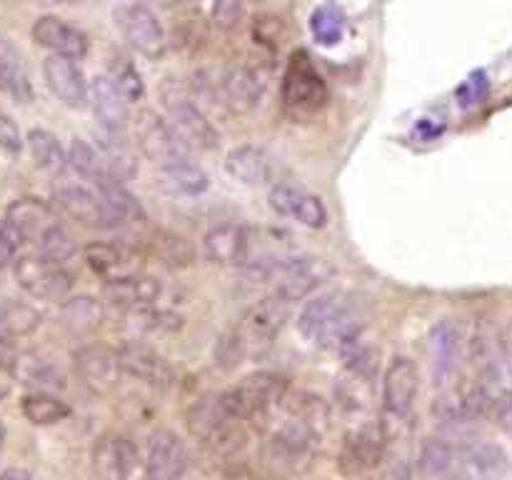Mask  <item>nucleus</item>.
<instances>
[{"label": "nucleus", "instance_id": "4d7b16f0", "mask_svg": "<svg viewBox=\"0 0 512 480\" xmlns=\"http://www.w3.org/2000/svg\"><path fill=\"white\" fill-rule=\"evenodd\" d=\"M3 445H5V430L3 425H0V453H3Z\"/></svg>", "mask_w": 512, "mask_h": 480}, {"label": "nucleus", "instance_id": "cd10ccee", "mask_svg": "<svg viewBox=\"0 0 512 480\" xmlns=\"http://www.w3.org/2000/svg\"><path fill=\"white\" fill-rule=\"evenodd\" d=\"M155 185L165 195H173V198H195V195H203L210 188V178L198 163H193L188 158L180 160V163L158 168Z\"/></svg>", "mask_w": 512, "mask_h": 480}, {"label": "nucleus", "instance_id": "5fc2aeb1", "mask_svg": "<svg viewBox=\"0 0 512 480\" xmlns=\"http://www.w3.org/2000/svg\"><path fill=\"white\" fill-rule=\"evenodd\" d=\"M10 378H13V375H8V373H3V370H0V403H3V400L8 398Z\"/></svg>", "mask_w": 512, "mask_h": 480}, {"label": "nucleus", "instance_id": "1a4fd4ad", "mask_svg": "<svg viewBox=\"0 0 512 480\" xmlns=\"http://www.w3.org/2000/svg\"><path fill=\"white\" fill-rule=\"evenodd\" d=\"M55 208L88 230L123 228L103 198L83 183H58L53 188Z\"/></svg>", "mask_w": 512, "mask_h": 480}, {"label": "nucleus", "instance_id": "6ab92c4d", "mask_svg": "<svg viewBox=\"0 0 512 480\" xmlns=\"http://www.w3.org/2000/svg\"><path fill=\"white\" fill-rule=\"evenodd\" d=\"M268 203L280 218H290L310 230H320L328 225V208L318 195L308 193L295 185H275L270 188Z\"/></svg>", "mask_w": 512, "mask_h": 480}, {"label": "nucleus", "instance_id": "bb28decb", "mask_svg": "<svg viewBox=\"0 0 512 480\" xmlns=\"http://www.w3.org/2000/svg\"><path fill=\"white\" fill-rule=\"evenodd\" d=\"M283 410L290 420L303 425L315 440H320L328 433L330 420H333V410H330L328 400H323L315 393H308V390H290L283 403Z\"/></svg>", "mask_w": 512, "mask_h": 480}, {"label": "nucleus", "instance_id": "79ce46f5", "mask_svg": "<svg viewBox=\"0 0 512 480\" xmlns=\"http://www.w3.org/2000/svg\"><path fill=\"white\" fill-rule=\"evenodd\" d=\"M310 33L315 43L333 48L345 38V15L335 5H320L310 15Z\"/></svg>", "mask_w": 512, "mask_h": 480}, {"label": "nucleus", "instance_id": "c03bdc74", "mask_svg": "<svg viewBox=\"0 0 512 480\" xmlns=\"http://www.w3.org/2000/svg\"><path fill=\"white\" fill-rule=\"evenodd\" d=\"M245 348H248V340H245L240 330H225L218 338V343H215V365L223 370L238 368L245 358Z\"/></svg>", "mask_w": 512, "mask_h": 480}, {"label": "nucleus", "instance_id": "6e6552de", "mask_svg": "<svg viewBox=\"0 0 512 480\" xmlns=\"http://www.w3.org/2000/svg\"><path fill=\"white\" fill-rule=\"evenodd\" d=\"M13 273L20 288L30 298L60 300L63 303V300H68L70 288H73V275L68 273V268L38 253L20 255L13 263Z\"/></svg>", "mask_w": 512, "mask_h": 480}, {"label": "nucleus", "instance_id": "f257e3e1", "mask_svg": "<svg viewBox=\"0 0 512 480\" xmlns=\"http://www.w3.org/2000/svg\"><path fill=\"white\" fill-rule=\"evenodd\" d=\"M245 270L258 283H273L275 293L283 295L290 303L313 295L335 275L333 263L315 255H278V258L250 260Z\"/></svg>", "mask_w": 512, "mask_h": 480}, {"label": "nucleus", "instance_id": "2eb2a0df", "mask_svg": "<svg viewBox=\"0 0 512 480\" xmlns=\"http://www.w3.org/2000/svg\"><path fill=\"white\" fill-rule=\"evenodd\" d=\"M43 78L50 93L70 110H83L90 105V83L83 68L75 60L48 55L43 63Z\"/></svg>", "mask_w": 512, "mask_h": 480}, {"label": "nucleus", "instance_id": "f03ea898", "mask_svg": "<svg viewBox=\"0 0 512 480\" xmlns=\"http://www.w3.org/2000/svg\"><path fill=\"white\" fill-rule=\"evenodd\" d=\"M358 325L355 298L345 290H325L305 300L298 313V330L308 343L320 348H338Z\"/></svg>", "mask_w": 512, "mask_h": 480}, {"label": "nucleus", "instance_id": "423d86ee", "mask_svg": "<svg viewBox=\"0 0 512 480\" xmlns=\"http://www.w3.org/2000/svg\"><path fill=\"white\" fill-rule=\"evenodd\" d=\"M113 23L125 43L148 60H160L168 50V35L158 15L143 3H118L113 8Z\"/></svg>", "mask_w": 512, "mask_h": 480}, {"label": "nucleus", "instance_id": "20e7f679", "mask_svg": "<svg viewBox=\"0 0 512 480\" xmlns=\"http://www.w3.org/2000/svg\"><path fill=\"white\" fill-rule=\"evenodd\" d=\"M160 103H163L168 123L178 133L188 148L195 150H215L220 145V133L215 125L210 123L208 115L203 113L198 103H195L193 93L185 83L178 78H165L160 85Z\"/></svg>", "mask_w": 512, "mask_h": 480}, {"label": "nucleus", "instance_id": "b1692460", "mask_svg": "<svg viewBox=\"0 0 512 480\" xmlns=\"http://www.w3.org/2000/svg\"><path fill=\"white\" fill-rule=\"evenodd\" d=\"M425 350H428V363L435 375V383H445L455 373L460 355L465 350V340L460 335L458 325L453 320H440L438 325H433Z\"/></svg>", "mask_w": 512, "mask_h": 480}, {"label": "nucleus", "instance_id": "a211bd4d", "mask_svg": "<svg viewBox=\"0 0 512 480\" xmlns=\"http://www.w3.org/2000/svg\"><path fill=\"white\" fill-rule=\"evenodd\" d=\"M30 35L40 48L50 50V55H58V58L83 60L90 50L88 35L58 15H40Z\"/></svg>", "mask_w": 512, "mask_h": 480}, {"label": "nucleus", "instance_id": "3c124183", "mask_svg": "<svg viewBox=\"0 0 512 480\" xmlns=\"http://www.w3.org/2000/svg\"><path fill=\"white\" fill-rule=\"evenodd\" d=\"M18 358H20V350L15 348L13 340L5 338V335H0V370L8 375H13L15 365H18Z\"/></svg>", "mask_w": 512, "mask_h": 480}, {"label": "nucleus", "instance_id": "6e6d98bb", "mask_svg": "<svg viewBox=\"0 0 512 480\" xmlns=\"http://www.w3.org/2000/svg\"><path fill=\"white\" fill-rule=\"evenodd\" d=\"M445 480H470V478L465 473H455V470H453V473H450Z\"/></svg>", "mask_w": 512, "mask_h": 480}, {"label": "nucleus", "instance_id": "de8ad7c7", "mask_svg": "<svg viewBox=\"0 0 512 480\" xmlns=\"http://www.w3.org/2000/svg\"><path fill=\"white\" fill-rule=\"evenodd\" d=\"M485 95H488V80L483 73L473 75L458 88V98L463 105H478Z\"/></svg>", "mask_w": 512, "mask_h": 480}, {"label": "nucleus", "instance_id": "49530a36", "mask_svg": "<svg viewBox=\"0 0 512 480\" xmlns=\"http://www.w3.org/2000/svg\"><path fill=\"white\" fill-rule=\"evenodd\" d=\"M23 143L25 140L23 135H20L18 123H15L8 113L0 110V150L8 155H18L20 150H23Z\"/></svg>", "mask_w": 512, "mask_h": 480}, {"label": "nucleus", "instance_id": "f8f14e48", "mask_svg": "<svg viewBox=\"0 0 512 480\" xmlns=\"http://www.w3.org/2000/svg\"><path fill=\"white\" fill-rule=\"evenodd\" d=\"M75 373H78L80 383L90 390L93 395H113L120 383V358L118 350L108 348V345L90 343L75 350L73 355Z\"/></svg>", "mask_w": 512, "mask_h": 480}, {"label": "nucleus", "instance_id": "7ed1b4c3", "mask_svg": "<svg viewBox=\"0 0 512 480\" xmlns=\"http://www.w3.org/2000/svg\"><path fill=\"white\" fill-rule=\"evenodd\" d=\"M185 423L190 435L215 453H238L248 440L245 420L228 408L223 393L195 400L185 415Z\"/></svg>", "mask_w": 512, "mask_h": 480}, {"label": "nucleus", "instance_id": "c9c22d12", "mask_svg": "<svg viewBox=\"0 0 512 480\" xmlns=\"http://www.w3.org/2000/svg\"><path fill=\"white\" fill-rule=\"evenodd\" d=\"M43 323V315L38 308L23 300H3L0 303V335L5 338H25V335L35 333Z\"/></svg>", "mask_w": 512, "mask_h": 480}, {"label": "nucleus", "instance_id": "4c0bfd02", "mask_svg": "<svg viewBox=\"0 0 512 480\" xmlns=\"http://www.w3.org/2000/svg\"><path fill=\"white\" fill-rule=\"evenodd\" d=\"M108 80L118 88L125 103H140L145 98V80L133 60L123 53H113L108 60Z\"/></svg>", "mask_w": 512, "mask_h": 480}, {"label": "nucleus", "instance_id": "e433bc0d", "mask_svg": "<svg viewBox=\"0 0 512 480\" xmlns=\"http://www.w3.org/2000/svg\"><path fill=\"white\" fill-rule=\"evenodd\" d=\"M148 243L155 258L163 265H168V268L183 270L195 263V248L183 235L170 233V230H155Z\"/></svg>", "mask_w": 512, "mask_h": 480}, {"label": "nucleus", "instance_id": "9d476101", "mask_svg": "<svg viewBox=\"0 0 512 480\" xmlns=\"http://www.w3.org/2000/svg\"><path fill=\"white\" fill-rule=\"evenodd\" d=\"M388 435L380 423H358L348 430L338 453V468L343 475H363L378 468L385 455Z\"/></svg>", "mask_w": 512, "mask_h": 480}, {"label": "nucleus", "instance_id": "39448f33", "mask_svg": "<svg viewBox=\"0 0 512 480\" xmlns=\"http://www.w3.org/2000/svg\"><path fill=\"white\" fill-rule=\"evenodd\" d=\"M283 108L290 118L298 120L313 118L328 105V85L323 75L318 73L315 63L305 50H295L288 60V68L283 73V88H280Z\"/></svg>", "mask_w": 512, "mask_h": 480}, {"label": "nucleus", "instance_id": "37998d69", "mask_svg": "<svg viewBox=\"0 0 512 480\" xmlns=\"http://www.w3.org/2000/svg\"><path fill=\"white\" fill-rule=\"evenodd\" d=\"M83 258L85 263L90 265V270L98 275H103L105 280L120 278V268L125 263L123 250H118L115 245L110 243H88L83 248Z\"/></svg>", "mask_w": 512, "mask_h": 480}, {"label": "nucleus", "instance_id": "f3484780", "mask_svg": "<svg viewBox=\"0 0 512 480\" xmlns=\"http://www.w3.org/2000/svg\"><path fill=\"white\" fill-rule=\"evenodd\" d=\"M218 98L230 113L248 115L263 100V80L248 65H230L218 75Z\"/></svg>", "mask_w": 512, "mask_h": 480}, {"label": "nucleus", "instance_id": "603ef678", "mask_svg": "<svg viewBox=\"0 0 512 480\" xmlns=\"http://www.w3.org/2000/svg\"><path fill=\"white\" fill-rule=\"evenodd\" d=\"M500 348H503V353L512 360V320L505 325L503 333H500Z\"/></svg>", "mask_w": 512, "mask_h": 480}, {"label": "nucleus", "instance_id": "a19ab883", "mask_svg": "<svg viewBox=\"0 0 512 480\" xmlns=\"http://www.w3.org/2000/svg\"><path fill=\"white\" fill-rule=\"evenodd\" d=\"M418 465L423 475L435 480H445L455 468V450L445 438H425L420 445Z\"/></svg>", "mask_w": 512, "mask_h": 480}, {"label": "nucleus", "instance_id": "c756f323", "mask_svg": "<svg viewBox=\"0 0 512 480\" xmlns=\"http://www.w3.org/2000/svg\"><path fill=\"white\" fill-rule=\"evenodd\" d=\"M13 378H18L33 393L55 395L58 390L65 388L63 373L48 358H43L38 353H20L18 365L13 370Z\"/></svg>", "mask_w": 512, "mask_h": 480}, {"label": "nucleus", "instance_id": "09e8293b", "mask_svg": "<svg viewBox=\"0 0 512 480\" xmlns=\"http://www.w3.org/2000/svg\"><path fill=\"white\" fill-rule=\"evenodd\" d=\"M20 245H23V240H20V235L15 233L13 225H10L5 218H0V268L8 265V260L13 258L15 250H18Z\"/></svg>", "mask_w": 512, "mask_h": 480}, {"label": "nucleus", "instance_id": "473e14b6", "mask_svg": "<svg viewBox=\"0 0 512 480\" xmlns=\"http://www.w3.org/2000/svg\"><path fill=\"white\" fill-rule=\"evenodd\" d=\"M60 323L73 333H93L103 325L105 308L93 295H73L60 303Z\"/></svg>", "mask_w": 512, "mask_h": 480}, {"label": "nucleus", "instance_id": "2f4dec72", "mask_svg": "<svg viewBox=\"0 0 512 480\" xmlns=\"http://www.w3.org/2000/svg\"><path fill=\"white\" fill-rule=\"evenodd\" d=\"M98 153L103 155V160H105V165H108L110 175H115L120 183L135 178V173H138V160H135V150H133V145H130L128 135H125V133L100 130Z\"/></svg>", "mask_w": 512, "mask_h": 480}, {"label": "nucleus", "instance_id": "8fccbe9b", "mask_svg": "<svg viewBox=\"0 0 512 480\" xmlns=\"http://www.w3.org/2000/svg\"><path fill=\"white\" fill-rule=\"evenodd\" d=\"M488 418L495 425H500L505 433L512 435V395H503V398L493 400L488 408Z\"/></svg>", "mask_w": 512, "mask_h": 480}, {"label": "nucleus", "instance_id": "a878e982", "mask_svg": "<svg viewBox=\"0 0 512 480\" xmlns=\"http://www.w3.org/2000/svg\"><path fill=\"white\" fill-rule=\"evenodd\" d=\"M90 108H93V115L98 118L100 130L125 133L128 123L133 120L130 118L128 103L118 93V88L110 83L108 75H98V78L90 80Z\"/></svg>", "mask_w": 512, "mask_h": 480}, {"label": "nucleus", "instance_id": "864d4df0", "mask_svg": "<svg viewBox=\"0 0 512 480\" xmlns=\"http://www.w3.org/2000/svg\"><path fill=\"white\" fill-rule=\"evenodd\" d=\"M0 480H33V475L23 468H8L0 473Z\"/></svg>", "mask_w": 512, "mask_h": 480}, {"label": "nucleus", "instance_id": "0eeeda50", "mask_svg": "<svg viewBox=\"0 0 512 480\" xmlns=\"http://www.w3.org/2000/svg\"><path fill=\"white\" fill-rule=\"evenodd\" d=\"M133 140L135 148L155 168H165V165H173L190 158L188 145L178 138V133L168 123V118L158 115L155 110H138V115L133 118Z\"/></svg>", "mask_w": 512, "mask_h": 480}, {"label": "nucleus", "instance_id": "ddd939ff", "mask_svg": "<svg viewBox=\"0 0 512 480\" xmlns=\"http://www.w3.org/2000/svg\"><path fill=\"white\" fill-rule=\"evenodd\" d=\"M420 375L415 360L395 355L383 373V410L390 418H408L418 398Z\"/></svg>", "mask_w": 512, "mask_h": 480}, {"label": "nucleus", "instance_id": "a18cd8bd", "mask_svg": "<svg viewBox=\"0 0 512 480\" xmlns=\"http://www.w3.org/2000/svg\"><path fill=\"white\" fill-rule=\"evenodd\" d=\"M245 18L243 3H235V0H225V3L213 5V23L218 30H235L240 25V20Z\"/></svg>", "mask_w": 512, "mask_h": 480}, {"label": "nucleus", "instance_id": "4be33fe9", "mask_svg": "<svg viewBox=\"0 0 512 480\" xmlns=\"http://www.w3.org/2000/svg\"><path fill=\"white\" fill-rule=\"evenodd\" d=\"M103 293L108 298V303L118 305L125 313H133V310L155 308V303L163 295V285L153 275L125 273L120 278L105 280Z\"/></svg>", "mask_w": 512, "mask_h": 480}, {"label": "nucleus", "instance_id": "aec40b11", "mask_svg": "<svg viewBox=\"0 0 512 480\" xmlns=\"http://www.w3.org/2000/svg\"><path fill=\"white\" fill-rule=\"evenodd\" d=\"M203 255L213 265L245 268L250 258V233L245 225L220 223L203 235Z\"/></svg>", "mask_w": 512, "mask_h": 480}, {"label": "nucleus", "instance_id": "c85d7f7f", "mask_svg": "<svg viewBox=\"0 0 512 480\" xmlns=\"http://www.w3.org/2000/svg\"><path fill=\"white\" fill-rule=\"evenodd\" d=\"M0 93L13 98L15 103L33 100V83H30L23 55L15 48L13 40L5 38V35H0Z\"/></svg>", "mask_w": 512, "mask_h": 480}, {"label": "nucleus", "instance_id": "dca6fc26", "mask_svg": "<svg viewBox=\"0 0 512 480\" xmlns=\"http://www.w3.org/2000/svg\"><path fill=\"white\" fill-rule=\"evenodd\" d=\"M145 468L150 480H183L188 470V450L183 440L168 428L153 430L145 445Z\"/></svg>", "mask_w": 512, "mask_h": 480}, {"label": "nucleus", "instance_id": "58836bf2", "mask_svg": "<svg viewBox=\"0 0 512 480\" xmlns=\"http://www.w3.org/2000/svg\"><path fill=\"white\" fill-rule=\"evenodd\" d=\"M20 413L28 423L33 425H55L60 420L68 418L73 410L65 400H60L58 395L50 393H28L20 400Z\"/></svg>", "mask_w": 512, "mask_h": 480}, {"label": "nucleus", "instance_id": "f704fd0d", "mask_svg": "<svg viewBox=\"0 0 512 480\" xmlns=\"http://www.w3.org/2000/svg\"><path fill=\"white\" fill-rule=\"evenodd\" d=\"M25 143H28L30 155H33L35 165L40 170H48V173L58 175L68 168V150L60 145L58 135L50 133V130L33 128L28 133V138H25Z\"/></svg>", "mask_w": 512, "mask_h": 480}, {"label": "nucleus", "instance_id": "412c9836", "mask_svg": "<svg viewBox=\"0 0 512 480\" xmlns=\"http://www.w3.org/2000/svg\"><path fill=\"white\" fill-rule=\"evenodd\" d=\"M290 313H293V303L285 300L283 295L270 293L260 298L255 305H250L240 333L248 335L250 340H258V343H273L283 333L285 323L290 320Z\"/></svg>", "mask_w": 512, "mask_h": 480}, {"label": "nucleus", "instance_id": "393cba45", "mask_svg": "<svg viewBox=\"0 0 512 480\" xmlns=\"http://www.w3.org/2000/svg\"><path fill=\"white\" fill-rule=\"evenodd\" d=\"M225 173L238 183L248 185V188H260L268 185L275 175V160L260 145H238L225 155Z\"/></svg>", "mask_w": 512, "mask_h": 480}, {"label": "nucleus", "instance_id": "72a5a7b5", "mask_svg": "<svg viewBox=\"0 0 512 480\" xmlns=\"http://www.w3.org/2000/svg\"><path fill=\"white\" fill-rule=\"evenodd\" d=\"M465 463L485 480H500L510 468L508 453L493 440H468L463 445Z\"/></svg>", "mask_w": 512, "mask_h": 480}, {"label": "nucleus", "instance_id": "4468645a", "mask_svg": "<svg viewBox=\"0 0 512 480\" xmlns=\"http://www.w3.org/2000/svg\"><path fill=\"white\" fill-rule=\"evenodd\" d=\"M120 368L123 373L133 375L143 385H150L153 390H170L178 383L175 368L165 355L143 343H125L118 348Z\"/></svg>", "mask_w": 512, "mask_h": 480}, {"label": "nucleus", "instance_id": "ea45409f", "mask_svg": "<svg viewBox=\"0 0 512 480\" xmlns=\"http://www.w3.org/2000/svg\"><path fill=\"white\" fill-rule=\"evenodd\" d=\"M68 168H73L75 173H78L83 180H88L93 188L100 183V180H105L110 175L108 165H105L103 155L98 153V148L85 143L83 138H73V143H70Z\"/></svg>", "mask_w": 512, "mask_h": 480}, {"label": "nucleus", "instance_id": "7c9ffc66", "mask_svg": "<svg viewBox=\"0 0 512 480\" xmlns=\"http://www.w3.org/2000/svg\"><path fill=\"white\" fill-rule=\"evenodd\" d=\"M95 193L108 203V208L113 210L115 218L120 220V225H145L148 223V213L140 205V200L125 188V183H120L115 175H108L105 180H100L95 185Z\"/></svg>", "mask_w": 512, "mask_h": 480}, {"label": "nucleus", "instance_id": "5701e85b", "mask_svg": "<svg viewBox=\"0 0 512 480\" xmlns=\"http://www.w3.org/2000/svg\"><path fill=\"white\" fill-rule=\"evenodd\" d=\"M338 353L345 370H348V375L363 380V383H373V378L380 370L383 350H380L378 340H375L373 330H370L368 325H358V328L338 345Z\"/></svg>", "mask_w": 512, "mask_h": 480}, {"label": "nucleus", "instance_id": "9b49d317", "mask_svg": "<svg viewBox=\"0 0 512 480\" xmlns=\"http://www.w3.org/2000/svg\"><path fill=\"white\" fill-rule=\"evenodd\" d=\"M5 220L15 228V233L20 235L25 245H30L35 250H40V245L48 238H53L63 223H60L58 213H55L53 205H48L40 198H18L8 205L5 210Z\"/></svg>", "mask_w": 512, "mask_h": 480}]
</instances>
